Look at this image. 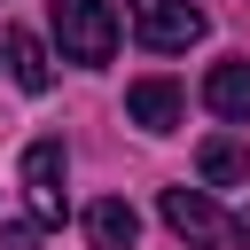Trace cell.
Instances as JSON below:
<instances>
[{
  "mask_svg": "<svg viewBox=\"0 0 250 250\" xmlns=\"http://www.w3.org/2000/svg\"><path fill=\"white\" fill-rule=\"evenodd\" d=\"M47 23H55L62 62L102 70V62L117 55V16H109V0H47Z\"/></svg>",
  "mask_w": 250,
  "mask_h": 250,
  "instance_id": "cell-1",
  "label": "cell"
},
{
  "mask_svg": "<svg viewBox=\"0 0 250 250\" xmlns=\"http://www.w3.org/2000/svg\"><path fill=\"white\" fill-rule=\"evenodd\" d=\"M156 211H164V227H172L180 242H195V250H227V242H242V227H234L203 188H164Z\"/></svg>",
  "mask_w": 250,
  "mask_h": 250,
  "instance_id": "cell-2",
  "label": "cell"
},
{
  "mask_svg": "<svg viewBox=\"0 0 250 250\" xmlns=\"http://www.w3.org/2000/svg\"><path fill=\"white\" fill-rule=\"evenodd\" d=\"M125 8H133V39L148 55H180V47L203 39V8L195 0H125Z\"/></svg>",
  "mask_w": 250,
  "mask_h": 250,
  "instance_id": "cell-3",
  "label": "cell"
},
{
  "mask_svg": "<svg viewBox=\"0 0 250 250\" xmlns=\"http://www.w3.org/2000/svg\"><path fill=\"white\" fill-rule=\"evenodd\" d=\"M62 141H31L23 148V195H31V227H62L70 195H62Z\"/></svg>",
  "mask_w": 250,
  "mask_h": 250,
  "instance_id": "cell-4",
  "label": "cell"
},
{
  "mask_svg": "<svg viewBox=\"0 0 250 250\" xmlns=\"http://www.w3.org/2000/svg\"><path fill=\"white\" fill-rule=\"evenodd\" d=\"M125 117L148 125V133H172V125H180V86H172V78H133V86H125Z\"/></svg>",
  "mask_w": 250,
  "mask_h": 250,
  "instance_id": "cell-5",
  "label": "cell"
},
{
  "mask_svg": "<svg viewBox=\"0 0 250 250\" xmlns=\"http://www.w3.org/2000/svg\"><path fill=\"white\" fill-rule=\"evenodd\" d=\"M203 109H219L227 125H250V62L234 55V62H211V78H203Z\"/></svg>",
  "mask_w": 250,
  "mask_h": 250,
  "instance_id": "cell-6",
  "label": "cell"
},
{
  "mask_svg": "<svg viewBox=\"0 0 250 250\" xmlns=\"http://www.w3.org/2000/svg\"><path fill=\"white\" fill-rule=\"evenodd\" d=\"M133 234H141V211H133L125 195L86 203V242H94V250H133Z\"/></svg>",
  "mask_w": 250,
  "mask_h": 250,
  "instance_id": "cell-7",
  "label": "cell"
},
{
  "mask_svg": "<svg viewBox=\"0 0 250 250\" xmlns=\"http://www.w3.org/2000/svg\"><path fill=\"white\" fill-rule=\"evenodd\" d=\"M8 70H16L23 94H47V86H55V62H47V47H39L31 31H8Z\"/></svg>",
  "mask_w": 250,
  "mask_h": 250,
  "instance_id": "cell-8",
  "label": "cell"
},
{
  "mask_svg": "<svg viewBox=\"0 0 250 250\" xmlns=\"http://www.w3.org/2000/svg\"><path fill=\"white\" fill-rule=\"evenodd\" d=\"M195 172H203L211 188H234V180L250 172V156H242L234 141H203V148H195Z\"/></svg>",
  "mask_w": 250,
  "mask_h": 250,
  "instance_id": "cell-9",
  "label": "cell"
},
{
  "mask_svg": "<svg viewBox=\"0 0 250 250\" xmlns=\"http://www.w3.org/2000/svg\"><path fill=\"white\" fill-rule=\"evenodd\" d=\"M0 250H39V227H0Z\"/></svg>",
  "mask_w": 250,
  "mask_h": 250,
  "instance_id": "cell-10",
  "label": "cell"
}]
</instances>
